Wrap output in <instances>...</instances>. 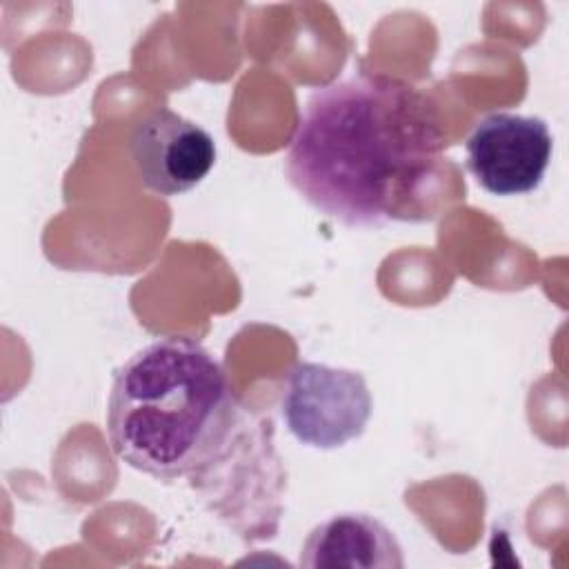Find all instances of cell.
Returning <instances> with one entry per match:
<instances>
[{"label":"cell","mask_w":569,"mask_h":569,"mask_svg":"<svg viewBox=\"0 0 569 569\" xmlns=\"http://www.w3.org/2000/svg\"><path fill=\"white\" fill-rule=\"evenodd\" d=\"M129 153L142 184L164 198L191 191L216 164L211 133L169 107H158L136 122Z\"/></svg>","instance_id":"cell-5"},{"label":"cell","mask_w":569,"mask_h":569,"mask_svg":"<svg viewBox=\"0 0 569 569\" xmlns=\"http://www.w3.org/2000/svg\"><path fill=\"white\" fill-rule=\"evenodd\" d=\"M467 169L491 196H522L540 187L553 153L549 124L538 116L493 111L465 142Z\"/></svg>","instance_id":"cell-4"},{"label":"cell","mask_w":569,"mask_h":569,"mask_svg":"<svg viewBox=\"0 0 569 569\" xmlns=\"http://www.w3.org/2000/svg\"><path fill=\"white\" fill-rule=\"evenodd\" d=\"M305 569H402L396 533L362 511H342L316 525L302 542Z\"/></svg>","instance_id":"cell-6"},{"label":"cell","mask_w":569,"mask_h":569,"mask_svg":"<svg viewBox=\"0 0 569 569\" xmlns=\"http://www.w3.org/2000/svg\"><path fill=\"white\" fill-rule=\"evenodd\" d=\"M447 138L425 91L385 73L318 87L302 104L284 173L316 211L349 229L411 220L407 202Z\"/></svg>","instance_id":"cell-1"},{"label":"cell","mask_w":569,"mask_h":569,"mask_svg":"<svg viewBox=\"0 0 569 569\" xmlns=\"http://www.w3.org/2000/svg\"><path fill=\"white\" fill-rule=\"evenodd\" d=\"M373 398L362 373L322 362L293 365L280 389L289 433L311 449H340L369 425Z\"/></svg>","instance_id":"cell-3"},{"label":"cell","mask_w":569,"mask_h":569,"mask_svg":"<svg viewBox=\"0 0 569 569\" xmlns=\"http://www.w3.org/2000/svg\"><path fill=\"white\" fill-rule=\"evenodd\" d=\"M240 431V407L222 365L200 342H149L113 373L107 436L113 453L158 480L211 469Z\"/></svg>","instance_id":"cell-2"}]
</instances>
